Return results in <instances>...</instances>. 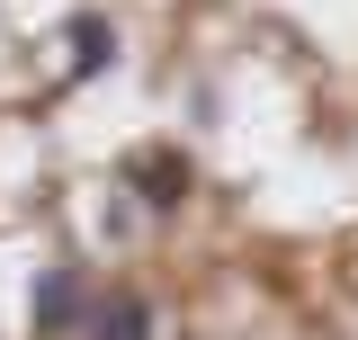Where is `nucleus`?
I'll list each match as a JSON object with an SVG mask.
<instances>
[{
	"label": "nucleus",
	"mask_w": 358,
	"mask_h": 340,
	"mask_svg": "<svg viewBox=\"0 0 358 340\" xmlns=\"http://www.w3.org/2000/svg\"><path fill=\"white\" fill-rule=\"evenodd\" d=\"M63 63H72V81H99V72L117 63V27H108L99 9H81V18L63 27Z\"/></svg>",
	"instance_id": "obj_1"
},
{
	"label": "nucleus",
	"mask_w": 358,
	"mask_h": 340,
	"mask_svg": "<svg viewBox=\"0 0 358 340\" xmlns=\"http://www.w3.org/2000/svg\"><path fill=\"white\" fill-rule=\"evenodd\" d=\"M81 304H90V278H81V260H54V269L36 278V332H63V323H72Z\"/></svg>",
	"instance_id": "obj_2"
},
{
	"label": "nucleus",
	"mask_w": 358,
	"mask_h": 340,
	"mask_svg": "<svg viewBox=\"0 0 358 340\" xmlns=\"http://www.w3.org/2000/svg\"><path fill=\"white\" fill-rule=\"evenodd\" d=\"M126 179H134V188H152V206H179V197H188V162H179L171 143H152V153H126Z\"/></svg>",
	"instance_id": "obj_3"
},
{
	"label": "nucleus",
	"mask_w": 358,
	"mask_h": 340,
	"mask_svg": "<svg viewBox=\"0 0 358 340\" xmlns=\"http://www.w3.org/2000/svg\"><path fill=\"white\" fill-rule=\"evenodd\" d=\"M90 340H152V304L143 296H108L90 313Z\"/></svg>",
	"instance_id": "obj_4"
}]
</instances>
